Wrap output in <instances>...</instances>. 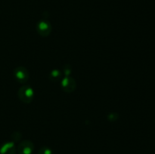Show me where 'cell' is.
Listing matches in <instances>:
<instances>
[{
    "mask_svg": "<svg viewBox=\"0 0 155 154\" xmlns=\"http://www.w3.org/2000/svg\"><path fill=\"white\" fill-rule=\"evenodd\" d=\"M17 148L14 142H6L0 148V154H16Z\"/></svg>",
    "mask_w": 155,
    "mask_h": 154,
    "instance_id": "8992f818",
    "label": "cell"
},
{
    "mask_svg": "<svg viewBox=\"0 0 155 154\" xmlns=\"http://www.w3.org/2000/svg\"><path fill=\"white\" fill-rule=\"evenodd\" d=\"M76 87H77V83L72 77L66 76L62 79L61 88L64 91L68 92V93L74 91Z\"/></svg>",
    "mask_w": 155,
    "mask_h": 154,
    "instance_id": "5b68a950",
    "label": "cell"
},
{
    "mask_svg": "<svg viewBox=\"0 0 155 154\" xmlns=\"http://www.w3.org/2000/svg\"><path fill=\"white\" fill-rule=\"evenodd\" d=\"M14 75L20 83H25L29 79V72L24 66H18L14 70Z\"/></svg>",
    "mask_w": 155,
    "mask_h": 154,
    "instance_id": "3957f363",
    "label": "cell"
},
{
    "mask_svg": "<svg viewBox=\"0 0 155 154\" xmlns=\"http://www.w3.org/2000/svg\"><path fill=\"white\" fill-rule=\"evenodd\" d=\"M61 72L59 70H58V69L52 70L49 75V78L54 82L58 81L61 78Z\"/></svg>",
    "mask_w": 155,
    "mask_h": 154,
    "instance_id": "52a82bcc",
    "label": "cell"
},
{
    "mask_svg": "<svg viewBox=\"0 0 155 154\" xmlns=\"http://www.w3.org/2000/svg\"><path fill=\"white\" fill-rule=\"evenodd\" d=\"M38 154H53V152L48 146H42L39 149Z\"/></svg>",
    "mask_w": 155,
    "mask_h": 154,
    "instance_id": "ba28073f",
    "label": "cell"
},
{
    "mask_svg": "<svg viewBox=\"0 0 155 154\" xmlns=\"http://www.w3.org/2000/svg\"><path fill=\"white\" fill-rule=\"evenodd\" d=\"M36 31L40 36H48L51 31V25L48 21L42 20L40 21L36 25Z\"/></svg>",
    "mask_w": 155,
    "mask_h": 154,
    "instance_id": "277c9868",
    "label": "cell"
},
{
    "mask_svg": "<svg viewBox=\"0 0 155 154\" xmlns=\"http://www.w3.org/2000/svg\"><path fill=\"white\" fill-rule=\"evenodd\" d=\"M34 150V144L28 140H24L18 144L17 151L18 154H32Z\"/></svg>",
    "mask_w": 155,
    "mask_h": 154,
    "instance_id": "7a4b0ae2",
    "label": "cell"
},
{
    "mask_svg": "<svg viewBox=\"0 0 155 154\" xmlns=\"http://www.w3.org/2000/svg\"><path fill=\"white\" fill-rule=\"evenodd\" d=\"M18 95L19 99L23 103L29 104L33 101V98H34V91L30 86H22L18 90Z\"/></svg>",
    "mask_w": 155,
    "mask_h": 154,
    "instance_id": "6da1fadb",
    "label": "cell"
}]
</instances>
